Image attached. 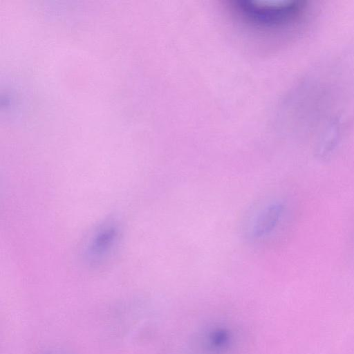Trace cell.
I'll return each mask as SVG.
<instances>
[{
  "mask_svg": "<svg viewBox=\"0 0 354 354\" xmlns=\"http://www.w3.org/2000/svg\"><path fill=\"white\" fill-rule=\"evenodd\" d=\"M232 8L251 26L267 31L295 28L304 22L308 6L303 1H235Z\"/></svg>",
  "mask_w": 354,
  "mask_h": 354,
  "instance_id": "cell-1",
  "label": "cell"
},
{
  "mask_svg": "<svg viewBox=\"0 0 354 354\" xmlns=\"http://www.w3.org/2000/svg\"><path fill=\"white\" fill-rule=\"evenodd\" d=\"M287 205L277 201L267 206L258 214L252 229V236L261 238L268 236L282 223L287 214Z\"/></svg>",
  "mask_w": 354,
  "mask_h": 354,
  "instance_id": "cell-2",
  "label": "cell"
},
{
  "mask_svg": "<svg viewBox=\"0 0 354 354\" xmlns=\"http://www.w3.org/2000/svg\"><path fill=\"white\" fill-rule=\"evenodd\" d=\"M118 230L113 224L102 227L95 234L88 245V258L97 261L112 250L118 240Z\"/></svg>",
  "mask_w": 354,
  "mask_h": 354,
  "instance_id": "cell-3",
  "label": "cell"
}]
</instances>
